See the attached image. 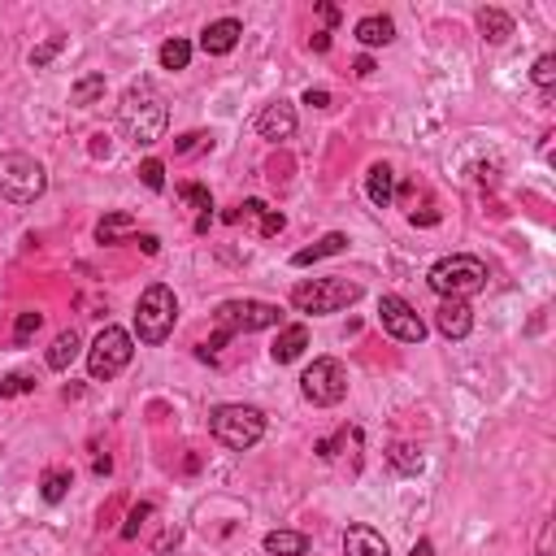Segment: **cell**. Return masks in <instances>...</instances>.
<instances>
[{
    "instance_id": "1",
    "label": "cell",
    "mask_w": 556,
    "mask_h": 556,
    "mask_svg": "<svg viewBox=\"0 0 556 556\" xmlns=\"http://www.w3.org/2000/svg\"><path fill=\"white\" fill-rule=\"evenodd\" d=\"M165 122H170V109H165L157 87H148V83L126 87V96L118 104V126L135 148H153L165 135Z\"/></svg>"
},
{
    "instance_id": "2",
    "label": "cell",
    "mask_w": 556,
    "mask_h": 556,
    "mask_svg": "<svg viewBox=\"0 0 556 556\" xmlns=\"http://www.w3.org/2000/svg\"><path fill=\"white\" fill-rule=\"evenodd\" d=\"M426 283L439 300H465L487 287V261L470 257V253H452L426 270Z\"/></svg>"
},
{
    "instance_id": "3",
    "label": "cell",
    "mask_w": 556,
    "mask_h": 556,
    "mask_svg": "<svg viewBox=\"0 0 556 556\" xmlns=\"http://www.w3.org/2000/svg\"><path fill=\"white\" fill-rule=\"evenodd\" d=\"M209 435L218 439L222 448H231V452H248L265 435V413L257 404H218L209 413Z\"/></svg>"
},
{
    "instance_id": "4",
    "label": "cell",
    "mask_w": 556,
    "mask_h": 556,
    "mask_svg": "<svg viewBox=\"0 0 556 556\" xmlns=\"http://www.w3.org/2000/svg\"><path fill=\"white\" fill-rule=\"evenodd\" d=\"M174 318H179V300H174V292H170L165 283L144 287V296H139V304H135V335H139V343H148V348L165 343L170 331H174Z\"/></svg>"
},
{
    "instance_id": "5",
    "label": "cell",
    "mask_w": 556,
    "mask_h": 556,
    "mask_svg": "<svg viewBox=\"0 0 556 556\" xmlns=\"http://www.w3.org/2000/svg\"><path fill=\"white\" fill-rule=\"evenodd\" d=\"M361 300V283H352V278H309V283H296L292 287V304H296L300 313H313V318H322V313H339V309H348V304H357Z\"/></svg>"
},
{
    "instance_id": "6",
    "label": "cell",
    "mask_w": 556,
    "mask_h": 556,
    "mask_svg": "<svg viewBox=\"0 0 556 556\" xmlns=\"http://www.w3.org/2000/svg\"><path fill=\"white\" fill-rule=\"evenodd\" d=\"M48 192V170L26 153H0V196L9 204H35Z\"/></svg>"
},
{
    "instance_id": "7",
    "label": "cell",
    "mask_w": 556,
    "mask_h": 556,
    "mask_svg": "<svg viewBox=\"0 0 556 556\" xmlns=\"http://www.w3.org/2000/svg\"><path fill=\"white\" fill-rule=\"evenodd\" d=\"M131 357H135V339L126 335L122 326H104L92 339V348H87V374L96 382H109V378H118L131 365Z\"/></svg>"
},
{
    "instance_id": "8",
    "label": "cell",
    "mask_w": 556,
    "mask_h": 556,
    "mask_svg": "<svg viewBox=\"0 0 556 556\" xmlns=\"http://www.w3.org/2000/svg\"><path fill=\"white\" fill-rule=\"evenodd\" d=\"M300 392H304L309 404H318V409H335L339 400L348 396V370L335 357H318L300 374Z\"/></svg>"
},
{
    "instance_id": "9",
    "label": "cell",
    "mask_w": 556,
    "mask_h": 556,
    "mask_svg": "<svg viewBox=\"0 0 556 556\" xmlns=\"http://www.w3.org/2000/svg\"><path fill=\"white\" fill-rule=\"evenodd\" d=\"M278 304H265V300H222L218 309H213V322H218L222 331H231V335H253V331H270L278 326Z\"/></svg>"
},
{
    "instance_id": "10",
    "label": "cell",
    "mask_w": 556,
    "mask_h": 556,
    "mask_svg": "<svg viewBox=\"0 0 556 556\" xmlns=\"http://www.w3.org/2000/svg\"><path fill=\"white\" fill-rule=\"evenodd\" d=\"M378 322H382V331L392 339H400V343H422V339H426V322L417 318V309L404 296L378 300Z\"/></svg>"
},
{
    "instance_id": "11",
    "label": "cell",
    "mask_w": 556,
    "mask_h": 556,
    "mask_svg": "<svg viewBox=\"0 0 556 556\" xmlns=\"http://www.w3.org/2000/svg\"><path fill=\"white\" fill-rule=\"evenodd\" d=\"M257 135L270 139V144H283V139L296 135V109L287 100H270L257 114Z\"/></svg>"
},
{
    "instance_id": "12",
    "label": "cell",
    "mask_w": 556,
    "mask_h": 556,
    "mask_svg": "<svg viewBox=\"0 0 556 556\" xmlns=\"http://www.w3.org/2000/svg\"><path fill=\"white\" fill-rule=\"evenodd\" d=\"M435 326L443 339H465L474 331V309H470V300H439Z\"/></svg>"
},
{
    "instance_id": "13",
    "label": "cell",
    "mask_w": 556,
    "mask_h": 556,
    "mask_svg": "<svg viewBox=\"0 0 556 556\" xmlns=\"http://www.w3.org/2000/svg\"><path fill=\"white\" fill-rule=\"evenodd\" d=\"M239 35H243V22L239 18H218V22H209V26L200 31V48H204L209 57H226V53H235Z\"/></svg>"
},
{
    "instance_id": "14",
    "label": "cell",
    "mask_w": 556,
    "mask_h": 556,
    "mask_svg": "<svg viewBox=\"0 0 556 556\" xmlns=\"http://www.w3.org/2000/svg\"><path fill=\"white\" fill-rule=\"evenodd\" d=\"M343 556H392V548H387V539L378 535L374 526H348L343 531Z\"/></svg>"
},
{
    "instance_id": "15",
    "label": "cell",
    "mask_w": 556,
    "mask_h": 556,
    "mask_svg": "<svg viewBox=\"0 0 556 556\" xmlns=\"http://www.w3.org/2000/svg\"><path fill=\"white\" fill-rule=\"evenodd\" d=\"M365 196L374 209H387L392 200H396V170L387 165V161H374L370 170H365Z\"/></svg>"
},
{
    "instance_id": "16",
    "label": "cell",
    "mask_w": 556,
    "mask_h": 556,
    "mask_svg": "<svg viewBox=\"0 0 556 556\" xmlns=\"http://www.w3.org/2000/svg\"><path fill=\"white\" fill-rule=\"evenodd\" d=\"M352 35L361 40V48H387V44L396 40V22L387 18V14H365Z\"/></svg>"
},
{
    "instance_id": "17",
    "label": "cell",
    "mask_w": 556,
    "mask_h": 556,
    "mask_svg": "<svg viewBox=\"0 0 556 556\" xmlns=\"http://www.w3.org/2000/svg\"><path fill=\"white\" fill-rule=\"evenodd\" d=\"M343 248H348V235L331 231V235H322L318 243H309V248L292 253V265H296V270H304V265H313V261H322V257H339Z\"/></svg>"
},
{
    "instance_id": "18",
    "label": "cell",
    "mask_w": 556,
    "mask_h": 556,
    "mask_svg": "<svg viewBox=\"0 0 556 556\" xmlns=\"http://www.w3.org/2000/svg\"><path fill=\"white\" fill-rule=\"evenodd\" d=\"M304 348H309V331H304V326H283L274 339V348H270V357H274L278 365H292Z\"/></svg>"
},
{
    "instance_id": "19",
    "label": "cell",
    "mask_w": 556,
    "mask_h": 556,
    "mask_svg": "<svg viewBox=\"0 0 556 556\" xmlns=\"http://www.w3.org/2000/svg\"><path fill=\"white\" fill-rule=\"evenodd\" d=\"M478 31H482V40L487 44H504L509 35H513V18L504 14V9H478Z\"/></svg>"
},
{
    "instance_id": "20",
    "label": "cell",
    "mask_w": 556,
    "mask_h": 556,
    "mask_svg": "<svg viewBox=\"0 0 556 556\" xmlns=\"http://www.w3.org/2000/svg\"><path fill=\"white\" fill-rule=\"evenodd\" d=\"M387 465L396 470V474H422V465H426V457H422V448H413V443H392L387 448Z\"/></svg>"
},
{
    "instance_id": "21",
    "label": "cell",
    "mask_w": 556,
    "mask_h": 556,
    "mask_svg": "<svg viewBox=\"0 0 556 556\" xmlns=\"http://www.w3.org/2000/svg\"><path fill=\"white\" fill-rule=\"evenodd\" d=\"M265 552L270 556H304L309 552V539L300 531H270L265 535Z\"/></svg>"
},
{
    "instance_id": "22",
    "label": "cell",
    "mask_w": 556,
    "mask_h": 556,
    "mask_svg": "<svg viewBox=\"0 0 556 556\" xmlns=\"http://www.w3.org/2000/svg\"><path fill=\"white\" fill-rule=\"evenodd\" d=\"M83 352L79 343V331H61L57 339H53V348H48V370H65L70 361Z\"/></svg>"
},
{
    "instance_id": "23",
    "label": "cell",
    "mask_w": 556,
    "mask_h": 556,
    "mask_svg": "<svg viewBox=\"0 0 556 556\" xmlns=\"http://www.w3.org/2000/svg\"><path fill=\"white\" fill-rule=\"evenodd\" d=\"M40 496H44V504H61V500L70 496V470H44Z\"/></svg>"
},
{
    "instance_id": "24",
    "label": "cell",
    "mask_w": 556,
    "mask_h": 556,
    "mask_svg": "<svg viewBox=\"0 0 556 556\" xmlns=\"http://www.w3.org/2000/svg\"><path fill=\"white\" fill-rule=\"evenodd\" d=\"M157 61H161V70H187V65H192V44L187 40H165L161 44V53H157Z\"/></svg>"
},
{
    "instance_id": "25",
    "label": "cell",
    "mask_w": 556,
    "mask_h": 556,
    "mask_svg": "<svg viewBox=\"0 0 556 556\" xmlns=\"http://www.w3.org/2000/svg\"><path fill=\"white\" fill-rule=\"evenodd\" d=\"M131 231H135V218H131V213H109V218H100L96 239L100 243H118V239L131 235Z\"/></svg>"
},
{
    "instance_id": "26",
    "label": "cell",
    "mask_w": 556,
    "mask_h": 556,
    "mask_svg": "<svg viewBox=\"0 0 556 556\" xmlns=\"http://www.w3.org/2000/svg\"><path fill=\"white\" fill-rule=\"evenodd\" d=\"M100 96H104V74H83V79L74 83V92H70L74 104H96Z\"/></svg>"
},
{
    "instance_id": "27",
    "label": "cell",
    "mask_w": 556,
    "mask_h": 556,
    "mask_svg": "<svg viewBox=\"0 0 556 556\" xmlns=\"http://www.w3.org/2000/svg\"><path fill=\"white\" fill-rule=\"evenodd\" d=\"M179 196L192 204V209H200V218H213V196H209V187H200V183H183Z\"/></svg>"
},
{
    "instance_id": "28",
    "label": "cell",
    "mask_w": 556,
    "mask_h": 556,
    "mask_svg": "<svg viewBox=\"0 0 556 556\" xmlns=\"http://www.w3.org/2000/svg\"><path fill=\"white\" fill-rule=\"evenodd\" d=\"M157 513V504H148V500H144V504H135V509H131V513H126V526H122V539H139V531H144V521H148V517Z\"/></svg>"
},
{
    "instance_id": "29",
    "label": "cell",
    "mask_w": 556,
    "mask_h": 556,
    "mask_svg": "<svg viewBox=\"0 0 556 556\" xmlns=\"http://www.w3.org/2000/svg\"><path fill=\"white\" fill-rule=\"evenodd\" d=\"M44 326V313H35V309H26V313H18V326H14V343H31V335Z\"/></svg>"
},
{
    "instance_id": "30",
    "label": "cell",
    "mask_w": 556,
    "mask_h": 556,
    "mask_svg": "<svg viewBox=\"0 0 556 556\" xmlns=\"http://www.w3.org/2000/svg\"><path fill=\"white\" fill-rule=\"evenodd\" d=\"M531 79H535V87H543V92H552V83H556V57H552V53H543V57L535 61Z\"/></svg>"
},
{
    "instance_id": "31",
    "label": "cell",
    "mask_w": 556,
    "mask_h": 556,
    "mask_svg": "<svg viewBox=\"0 0 556 556\" xmlns=\"http://www.w3.org/2000/svg\"><path fill=\"white\" fill-rule=\"evenodd\" d=\"M26 392H35V374H9L0 382V396L14 400V396H26Z\"/></svg>"
},
{
    "instance_id": "32",
    "label": "cell",
    "mask_w": 556,
    "mask_h": 556,
    "mask_svg": "<svg viewBox=\"0 0 556 556\" xmlns=\"http://www.w3.org/2000/svg\"><path fill=\"white\" fill-rule=\"evenodd\" d=\"M139 179H144L148 192H161V187H165V165H161L157 157H148L144 165H139Z\"/></svg>"
},
{
    "instance_id": "33",
    "label": "cell",
    "mask_w": 556,
    "mask_h": 556,
    "mask_svg": "<svg viewBox=\"0 0 556 556\" xmlns=\"http://www.w3.org/2000/svg\"><path fill=\"white\" fill-rule=\"evenodd\" d=\"M61 48H65V40H61V35H53V40H44L40 48L31 53V65H35V70H44V65H48V61H53V57H57Z\"/></svg>"
},
{
    "instance_id": "34",
    "label": "cell",
    "mask_w": 556,
    "mask_h": 556,
    "mask_svg": "<svg viewBox=\"0 0 556 556\" xmlns=\"http://www.w3.org/2000/svg\"><path fill=\"white\" fill-rule=\"evenodd\" d=\"M283 226H287V218H283L278 209H265V213L257 218V235H261V239H274L278 231H283Z\"/></svg>"
},
{
    "instance_id": "35",
    "label": "cell",
    "mask_w": 556,
    "mask_h": 556,
    "mask_svg": "<svg viewBox=\"0 0 556 556\" xmlns=\"http://www.w3.org/2000/svg\"><path fill=\"white\" fill-rule=\"evenodd\" d=\"M204 144H209V135H204V131H187V135H179L174 153H179V157H187V153H196V148H204Z\"/></svg>"
},
{
    "instance_id": "36",
    "label": "cell",
    "mask_w": 556,
    "mask_h": 556,
    "mask_svg": "<svg viewBox=\"0 0 556 556\" xmlns=\"http://www.w3.org/2000/svg\"><path fill=\"white\" fill-rule=\"evenodd\" d=\"M318 18H322V26H326V35H331V26H339V5L318 0Z\"/></svg>"
},
{
    "instance_id": "37",
    "label": "cell",
    "mask_w": 556,
    "mask_h": 556,
    "mask_svg": "<svg viewBox=\"0 0 556 556\" xmlns=\"http://www.w3.org/2000/svg\"><path fill=\"white\" fill-rule=\"evenodd\" d=\"M304 104H313V109H331V92H326V87H309V92H304Z\"/></svg>"
},
{
    "instance_id": "38",
    "label": "cell",
    "mask_w": 556,
    "mask_h": 556,
    "mask_svg": "<svg viewBox=\"0 0 556 556\" xmlns=\"http://www.w3.org/2000/svg\"><path fill=\"white\" fill-rule=\"evenodd\" d=\"M179 539H183V531H179V526H170V531H165V535L157 539V548H153V552H157V556H165V552H170V548H174V543H179Z\"/></svg>"
},
{
    "instance_id": "39",
    "label": "cell",
    "mask_w": 556,
    "mask_h": 556,
    "mask_svg": "<svg viewBox=\"0 0 556 556\" xmlns=\"http://www.w3.org/2000/svg\"><path fill=\"white\" fill-rule=\"evenodd\" d=\"M352 74H357V79H370V74H374V57H370V53H361V57L352 61Z\"/></svg>"
},
{
    "instance_id": "40",
    "label": "cell",
    "mask_w": 556,
    "mask_h": 556,
    "mask_svg": "<svg viewBox=\"0 0 556 556\" xmlns=\"http://www.w3.org/2000/svg\"><path fill=\"white\" fill-rule=\"evenodd\" d=\"M409 222H413V226H435V222H439V209H431V204H426L422 213H409Z\"/></svg>"
},
{
    "instance_id": "41",
    "label": "cell",
    "mask_w": 556,
    "mask_h": 556,
    "mask_svg": "<svg viewBox=\"0 0 556 556\" xmlns=\"http://www.w3.org/2000/svg\"><path fill=\"white\" fill-rule=\"evenodd\" d=\"M139 248H144L148 257H157V253H161V239L157 235H139Z\"/></svg>"
},
{
    "instance_id": "42",
    "label": "cell",
    "mask_w": 556,
    "mask_h": 556,
    "mask_svg": "<svg viewBox=\"0 0 556 556\" xmlns=\"http://www.w3.org/2000/svg\"><path fill=\"white\" fill-rule=\"evenodd\" d=\"M409 556H435V543L431 539H417L413 548H409Z\"/></svg>"
},
{
    "instance_id": "43",
    "label": "cell",
    "mask_w": 556,
    "mask_h": 556,
    "mask_svg": "<svg viewBox=\"0 0 556 556\" xmlns=\"http://www.w3.org/2000/svg\"><path fill=\"white\" fill-rule=\"evenodd\" d=\"M309 44H313V53H326V48H331V35H326V31H318Z\"/></svg>"
},
{
    "instance_id": "44",
    "label": "cell",
    "mask_w": 556,
    "mask_h": 556,
    "mask_svg": "<svg viewBox=\"0 0 556 556\" xmlns=\"http://www.w3.org/2000/svg\"><path fill=\"white\" fill-rule=\"evenodd\" d=\"M400 200H404V204H413V200H417V183H404V187H400Z\"/></svg>"
},
{
    "instance_id": "45",
    "label": "cell",
    "mask_w": 556,
    "mask_h": 556,
    "mask_svg": "<svg viewBox=\"0 0 556 556\" xmlns=\"http://www.w3.org/2000/svg\"><path fill=\"white\" fill-rule=\"evenodd\" d=\"M92 470H96V474H109V470H114V461H109V457H96V461H92Z\"/></svg>"
}]
</instances>
